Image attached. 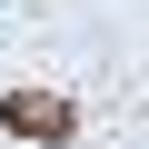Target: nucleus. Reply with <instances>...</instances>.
<instances>
[{"label": "nucleus", "instance_id": "obj_1", "mask_svg": "<svg viewBox=\"0 0 149 149\" xmlns=\"http://www.w3.org/2000/svg\"><path fill=\"white\" fill-rule=\"evenodd\" d=\"M0 119H10L20 139H70V100H50V90H10Z\"/></svg>", "mask_w": 149, "mask_h": 149}]
</instances>
